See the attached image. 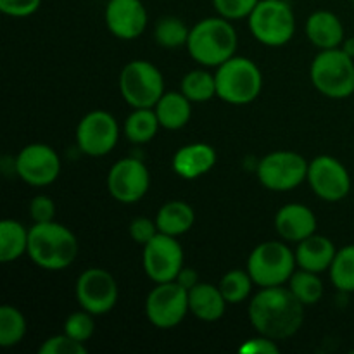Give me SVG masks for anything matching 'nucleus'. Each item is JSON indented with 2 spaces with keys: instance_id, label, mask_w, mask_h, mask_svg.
Listing matches in <instances>:
<instances>
[{
  "instance_id": "34",
  "label": "nucleus",
  "mask_w": 354,
  "mask_h": 354,
  "mask_svg": "<svg viewBox=\"0 0 354 354\" xmlns=\"http://www.w3.org/2000/svg\"><path fill=\"white\" fill-rule=\"evenodd\" d=\"M259 0H213V7L218 16L228 21H235L251 16Z\"/></svg>"
},
{
  "instance_id": "36",
  "label": "nucleus",
  "mask_w": 354,
  "mask_h": 354,
  "mask_svg": "<svg viewBox=\"0 0 354 354\" xmlns=\"http://www.w3.org/2000/svg\"><path fill=\"white\" fill-rule=\"evenodd\" d=\"M158 234L159 230L158 225H156V220L152 221L151 218L138 216L130 223V237L133 239V242L140 244L142 248H144L151 239H154Z\"/></svg>"
},
{
  "instance_id": "20",
  "label": "nucleus",
  "mask_w": 354,
  "mask_h": 354,
  "mask_svg": "<svg viewBox=\"0 0 354 354\" xmlns=\"http://www.w3.org/2000/svg\"><path fill=\"white\" fill-rule=\"evenodd\" d=\"M294 252H296V261L299 268L320 275V273L330 270L337 249L328 237L313 234L311 237L301 241Z\"/></svg>"
},
{
  "instance_id": "39",
  "label": "nucleus",
  "mask_w": 354,
  "mask_h": 354,
  "mask_svg": "<svg viewBox=\"0 0 354 354\" xmlns=\"http://www.w3.org/2000/svg\"><path fill=\"white\" fill-rule=\"evenodd\" d=\"M239 351L242 354H279L280 349L279 346H277V341L258 334V337L245 341L244 344L239 348Z\"/></svg>"
},
{
  "instance_id": "6",
  "label": "nucleus",
  "mask_w": 354,
  "mask_h": 354,
  "mask_svg": "<svg viewBox=\"0 0 354 354\" xmlns=\"http://www.w3.org/2000/svg\"><path fill=\"white\" fill-rule=\"evenodd\" d=\"M296 252L287 244L268 241L256 245L248 258V272L258 287L286 286L296 272Z\"/></svg>"
},
{
  "instance_id": "14",
  "label": "nucleus",
  "mask_w": 354,
  "mask_h": 354,
  "mask_svg": "<svg viewBox=\"0 0 354 354\" xmlns=\"http://www.w3.org/2000/svg\"><path fill=\"white\" fill-rule=\"evenodd\" d=\"M308 183L315 196L327 203H339L351 190V175L339 159L332 156H317L308 165Z\"/></svg>"
},
{
  "instance_id": "15",
  "label": "nucleus",
  "mask_w": 354,
  "mask_h": 354,
  "mask_svg": "<svg viewBox=\"0 0 354 354\" xmlns=\"http://www.w3.org/2000/svg\"><path fill=\"white\" fill-rule=\"evenodd\" d=\"M149 187L151 175L147 166L137 158L120 159L107 173V190L118 203H138L147 194Z\"/></svg>"
},
{
  "instance_id": "10",
  "label": "nucleus",
  "mask_w": 354,
  "mask_h": 354,
  "mask_svg": "<svg viewBox=\"0 0 354 354\" xmlns=\"http://www.w3.org/2000/svg\"><path fill=\"white\" fill-rule=\"evenodd\" d=\"M189 311V290L176 280L156 283L145 299V317L161 330L178 327Z\"/></svg>"
},
{
  "instance_id": "9",
  "label": "nucleus",
  "mask_w": 354,
  "mask_h": 354,
  "mask_svg": "<svg viewBox=\"0 0 354 354\" xmlns=\"http://www.w3.org/2000/svg\"><path fill=\"white\" fill-rule=\"evenodd\" d=\"M310 162L292 151H275L258 162L259 183L272 192H289L308 178Z\"/></svg>"
},
{
  "instance_id": "27",
  "label": "nucleus",
  "mask_w": 354,
  "mask_h": 354,
  "mask_svg": "<svg viewBox=\"0 0 354 354\" xmlns=\"http://www.w3.org/2000/svg\"><path fill=\"white\" fill-rule=\"evenodd\" d=\"M180 92L192 102H206L216 97V78L204 69H194L183 76Z\"/></svg>"
},
{
  "instance_id": "25",
  "label": "nucleus",
  "mask_w": 354,
  "mask_h": 354,
  "mask_svg": "<svg viewBox=\"0 0 354 354\" xmlns=\"http://www.w3.org/2000/svg\"><path fill=\"white\" fill-rule=\"evenodd\" d=\"M30 230L16 220H3L0 223V261L12 263L28 252Z\"/></svg>"
},
{
  "instance_id": "18",
  "label": "nucleus",
  "mask_w": 354,
  "mask_h": 354,
  "mask_svg": "<svg viewBox=\"0 0 354 354\" xmlns=\"http://www.w3.org/2000/svg\"><path fill=\"white\" fill-rule=\"evenodd\" d=\"M317 216L304 204H286L275 214V228L286 242L299 244L301 241L317 234Z\"/></svg>"
},
{
  "instance_id": "8",
  "label": "nucleus",
  "mask_w": 354,
  "mask_h": 354,
  "mask_svg": "<svg viewBox=\"0 0 354 354\" xmlns=\"http://www.w3.org/2000/svg\"><path fill=\"white\" fill-rule=\"evenodd\" d=\"M120 92L133 109L154 107L165 93V78L152 62L144 59L130 61L121 69Z\"/></svg>"
},
{
  "instance_id": "16",
  "label": "nucleus",
  "mask_w": 354,
  "mask_h": 354,
  "mask_svg": "<svg viewBox=\"0 0 354 354\" xmlns=\"http://www.w3.org/2000/svg\"><path fill=\"white\" fill-rule=\"evenodd\" d=\"M14 169L24 183L33 187L50 185L61 173V159L47 144H30L14 159Z\"/></svg>"
},
{
  "instance_id": "32",
  "label": "nucleus",
  "mask_w": 354,
  "mask_h": 354,
  "mask_svg": "<svg viewBox=\"0 0 354 354\" xmlns=\"http://www.w3.org/2000/svg\"><path fill=\"white\" fill-rule=\"evenodd\" d=\"M252 286H254V282H252L248 270L245 272L244 270H230L221 277L218 287H220L221 294L228 304H241L249 297Z\"/></svg>"
},
{
  "instance_id": "29",
  "label": "nucleus",
  "mask_w": 354,
  "mask_h": 354,
  "mask_svg": "<svg viewBox=\"0 0 354 354\" xmlns=\"http://www.w3.org/2000/svg\"><path fill=\"white\" fill-rule=\"evenodd\" d=\"M26 335V318L17 308L3 304L0 308V346L12 348Z\"/></svg>"
},
{
  "instance_id": "7",
  "label": "nucleus",
  "mask_w": 354,
  "mask_h": 354,
  "mask_svg": "<svg viewBox=\"0 0 354 354\" xmlns=\"http://www.w3.org/2000/svg\"><path fill=\"white\" fill-rule=\"evenodd\" d=\"M248 19L252 37L268 47L289 44L296 31V16L289 0H259Z\"/></svg>"
},
{
  "instance_id": "33",
  "label": "nucleus",
  "mask_w": 354,
  "mask_h": 354,
  "mask_svg": "<svg viewBox=\"0 0 354 354\" xmlns=\"http://www.w3.org/2000/svg\"><path fill=\"white\" fill-rule=\"evenodd\" d=\"M95 332V322H93V315L88 311L82 310L76 313L69 315L64 322V334L69 337L76 339V341L85 344Z\"/></svg>"
},
{
  "instance_id": "13",
  "label": "nucleus",
  "mask_w": 354,
  "mask_h": 354,
  "mask_svg": "<svg viewBox=\"0 0 354 354\" xmlns=\"http://www.w3.org/2000/svg\"><path fill=\"white\" fill-rule=\"evenodd\" d=\"M144 272L154 283L173 282L183 268V249L176 237L159 232L144 245Z\"/></svg>"
},
{
  "instance_id": "40",
  "label": "nucleus",
  "mask_w": 354,
  "mask_h": 354,
  "mask_svg": "<svg viewBox=\"0 0 354 354\" xmlns=\"http://www.w3.org/2000/svg\"><path fill=\"white\" fill-rule=\"evenodd\" d=\"M176 282H178L182 287H185L187 290H190L194 286L199 283V275H197L196 270L185 268V266H183V268L180 270L178 277H176Z\"/></svg>"
},
{
  "instance_id": "23",
  "label": "nucleus",
  "mask_w": 354,
  "mask_h": 354,
  "mask_svg": "<svg viewBox=\"0 0 354 354\" xmlns=\"http://www.w3.org/2000/svg\"><path fill=\"white\" fill-rule=\"evenodd\" d=\"M194 221H196L194 207L185 201H169L162 204L161 209L156 214L158 230L171 237L187 234L194 227Z\"/></svg>"
},
{
  "instance_id": "30",
  "label": "nucleus",
  "mask_w": 354,
  "mask_h": 354,
  "mask_svg": "<svg viewBox=\"0 0 354 354\" xmlns=\"http://www.w3.org/2000/svg\"><path fill=\"white\" fill-rule=\"evenodd\" d=\"M332 286L341 292H354V245H346L339 249L332 261L330 270Z\"/></svg>"
},
{
  "instance_id": "21",
  "label": "nucleus",
  "mask_w": 354,
  "mask_h": 354,
  "mask_svg": "<svg viewBox=\"0 0 354 354\" xmlns=\"http://www.w3.org/2000/svg\"><path fill=\"white\" fill-rule=\"evenodd\" d=\"M306 37L320 50L337 48L344 41V26L337 14L315 10L306 21Z\"/></svg>"
},
{
  "instance_id": "38",
  "label": "nucleus",
  "mask_w": 354,
  "mask_h": 354,
  "mask_svg": "<svg viewBox=\"0 0 354 354\" xmlns=\"http://www.w3.org/2000/svg\"><path fill=\"white\" fill-rule=\"evenodd\" d=\"M41 0H0V10L10 17H28L37 12Z\"/></svg>"
},
{
  "instance_id": "17",
  "label": "nucleus",
  "mask_w": 354,
  "mask_h": 354,
  "mask_svg": "<svg viewBox=\"0 0 354 354\" xmlns=\"http://www.w3.org/2000/svg\"><path fill=\"white\" fill-rule=\"evenodd\" d=\"M106 26L120 40H135L147 28V9L142 0H109L104 12Z\"/></svg>"
},
{
  "instance_id": "22",
  "label": "nucleus",
  "mask_w": 354,
  "mask_h": 354,
  "mask_svg": "<svg viewBox=\"0 0 354 354\" xmlns=\"http://www.w3.org/2000/svg\"><path fill=\"white\" fill-rule=\"evenodd\" d=\"M227 299L220 287L213 283L199 282L189 290L190 313L203 322H218L225 315Z\"/></svg>"
},
{
  "instance_id": "35",
  "label": "nucleus",
  "mask_w": 354,
  "mask_h": 354,
  "mask_svg": "<svg viewBox=\"0 0 354 354\" xmlns=\"http://www.w3.org/2000/svg\"><path fill=\"white\" fill-rule=\"evenodd\" d=\"M40 354H86V348L83 342L69 337L62 332L61 335H52L44 344L38 348Z\"/></svg>"
},
{
  "instance_id": "42",
  "label": "nucleus",
  "mask_w": 354,
  "mask_h": 354,
  "mask_svg": "<svg viewBox=\"0 0 354 354\" xmlns=\"http://www.w3.org/2000/svg\"><path fill=\"white\" fill-rule=\"evenodd\" d=\"M351 2H353V3H354V0H351Z\"/></svg>"
},
{
  "instance_id": "11",
  "label": "nucleus",
  "mask_w": 354,
  "mask_h": 354,
  "mask_svg": "<svg viewBox=\"0 0 354 354\" xmlns=\"http://www.w3.org/2000/svg\"><path fill=\"white\" fill-rule=\"evenodd\" d=\"M120 127L116 118L107 111H92L80 120L76 127V145L80 151L92 158L109 154L118 144Z\"/></svg>"
},
{
  "instance_id": "4",
  "label": "nucleus",
  "mask_w": 354,
  "mask_h": 354,
  "mask_svg": "<svg viewBox=\"0 0 354 354\" xmlns=\"http://www.w3.org/2000/svg\"><path fill=\"white\" fill-rule=\"evenodd\" d=\"M216 97L232 106H245L258 99L263 90V75L254 61L234 55L218 66Z\"/></svg>"
},
{
  "instance_id": "1",
  "label": "nucleus",
  "mask_w": 354,
  "mask_h": 354,
  "mask_svg": "<svg viewBox=\"0 0 354 354\" xmlns=\"http://www.w3.org/2000/svg\"><path fill=\"white\" fill-rule=\"evenodd\" d=\"M249 322L259 335L286 341L296 335L304 324V304L289 286L263 287L249 303Z\"/></svg>"
},
{
  "instance_id": "12",
  "label": "nucleus",
  "mask_w": 354,
  "mask_h": 354,
  "mask_svg": "<svg viewBox=\"0 0 354 354\" xmlns=\"http://www.w3.org/2000/svg\"><path fill=\"white\" fill-rule=\"evenodd\" d=\"M76 301L93 317L109 313L118 303V283L104 268H88L76 280Z\"/></svg>"
},
{
  "instance_id": "26",
  "label": "nucleus",
  "mask_w": 354,
  "mask_h": 354,
  "mask_svg": "<svg viewBox=\"0 0 354 354\" xmlns=\"http://www.w3.org/2000/svg\"><path fill=\"white\" fill-rule=\"evenodd\" d=\"M159 120L154 107L133 109V113L124 121V135L131 144H147L156 137L159 130Z\"/></svg>"
},
{
  "instance_id": "31",
  "label": "nucleus",
  "mask_w": 354,
  "mask_h": 354,
  "mask_svg": "<svg viewBox=\"0 0 354 354\" xmlns=\"http://www.w3.org/2000/svg\"><path fill=\"white\" fill-rule=\"evenodd\" d=\"M190 30L187 24L175 16L161 17L154 28V38L162 48H178L187 45Z\"/></svg>"
},
{
  "instance_id": "28",
  "label": "nucleus",
  "mask_w": 354,
  "mask_h": 354,
  "mask_svg": "<svg viewBox=\"0 0 354 354\" xmlns=\"http://www.w3.org/2000/svg\"><path fill=\"white\" fill-rule=\"evenodd\" d=\"M287 286L304 306L317 304L324 296V282H322L320 275L303 268L292 273Z\"/></svg>"
},
{
  "instance_id": "19",
  "label": "nucleus",
  "mask_w": 354,
  "mask_h": 354,
  "mask_svg": "<svg viewBox=\"0 0 354 354\" xmlns=\"http://www.w3.org/2000/svg\"><path fill=\"white\" fill-rule=\"evenodd\" d=\"M173 171L183 180H196L206 175L216 165V151L209 144L196 142L183 145L173 156Z\"/></svg>"
},
{
  "instance_id": "3",
  "label": "nucleus",
  "mask_w": 354,
  "mask_h": 354,
  "mask_svg": "<svg viewBox=\"0 0 354 354\" xmlns=\"http://www.w3.org/2000/svg\"><path fill=\"white\" fill-rule=\"evenodd\" d=\"M28 256L40 268L59 272L75 263L78 256L76 235L57 221L35 223L30 228Z\"/></svg>"
},
{
  "instance_id": "5",
  "label": "nucleus",
  "mask_w": 354,
  "mask_h": 354,
  "mask_svg": "<svg viewBox=\"0 0 354 354\" xmlns=\"http://www.w3.org/2000/svg\"><path fill=\"white\" fill-rule=\"evenodd\" d=\"M315 88L328 99H348L354 93V59L341 47L320 50L310 68Z\"/></svg>"
},
{
  "instance_id": "2",
  "label": "nucleus",
  "mask_w": 354,
  "mask_h": 354,
  "mask_svg": "<svg viewBox=\"0 0 354 354\" xmlns=\"http://www.w3.org/2000/svg\"><path fill=\"white\" fill-rule=\"evenodd\" d=\"M239 37L234 24L225 17H206L190 28L187 50L190 57L206 68H218L234 57Z\"/></svg>"
},
{
  "instance_id": "37",
  "label": "nucleus",
  "mask_w": 354,
  "mask_h": 354,
  "mask_svg": "<svg viewBox=\"0 0 354 354\" xmlns=\"http://www.w3.org/2000/svg\"><path fill=\"white\" fill-rule=\"evenodd\" d=\"M30 216L35 223H47L54 221L55 204L48 196H37L30 203Z\"/></svg>"
},
{
  "instance_id": "24",
  "label": "nucleus",
  "mask_w": 354,
  "mask_h": 354,
  "mask_svg": "<svg viewBox=\"0 0 354 354\" xmlns=\"http://www.w3.org/2000/svg\"><path fill=\"white\" fill-rule=\"evenodd\" d=\"M161 128L180 130L192 118V100L187 99L182 92H165L154 106Z\"/></svg>"
},
{
  "instance_id": "41",
  "label": "nucleus",
  "mask_w": 354,
  "mask_h": 354,
  "mask_svg": "<svg viewBox=\"0 0 354 354\" xmlns=\"http://www.w3.org/2000/svg\"><path fill=\"white\" fill-rule=\"evenodd\" d=\"M341 48L346 52V54L351 55V57L354 59V37L344 38V41H342Z\"/></svg>"
}]
</instances>
